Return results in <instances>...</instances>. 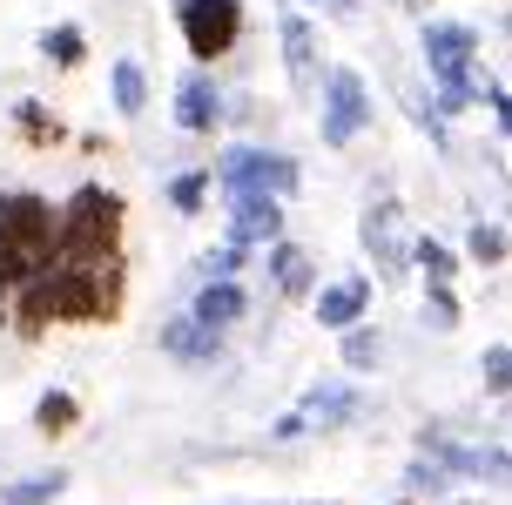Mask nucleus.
<instances>
[{
    "label": "nucleus",
    "instance_id": "obj_29",
    "mask_svg": "<svg viewBox=\"0 0 512 505\" xmlns=\"http://www.w3.org/2000/svg\"><path fill=\"white\" fill-rule=\"evenodd\" d=\"M479 371H486V391H492V398H506V384H512V351H506V344H486Z\"/></svg>",
    "mask_w": 512,
    "mask_h": 505
},
{
    "label": "nucleus",
    "instance_id": "obj_6",
    "mask_svg": "<svg viewBox=\"0 0 512 505\" xmlns=\"http://www.w3.org/2000/svg\"><path fill=\"white\" fill-rule=\"evenodd\" d=\"M243 0H176V27H182V48L196 68H216L243 48Z\"/></svg>",
    "mask_w": 512,
    "mask_h": 505
},
{
    "label": "nucleus",
    "instance_id": "obj_18",
    "mask_svg": "<svg viewBox=\"0 0 512 505\" xmlns=\"http://www.w3.org/2000/svg\"><path fill=\"white\" fill-rule=\"evenodd\" d=\"M14 135H21L27 149H61V142H68V122L54 115L48 101L21 95V101H14Z\"/></svg>",
    "mask_w": 512,
    "mask_h": 505
},
{
    "label": "nucleus",
    "instance_id": "obj_23",
    "mask_svg": "<svg viewBox=\"0 0 512 505\" xmlns=\"http://www.w3.org/2000/svg\"><path fill=\"white\" fill-rule=\"evenodd\" d=\"M344 337V371H378L384 364V330L378 324H351V330H337Z\"/></svg>",
    "mask_w": 512,
    "mask_h": 505
},
{
    "label": "nucleus",
    "instance_id": "obj_20",
    "mask_svg": "<svg viewBox=\"0 0 512 505\" xmlns=\"http://www.w3.org/2000/svg\"><path fill=\"white\" fill-rule=\"evenodd\" d=\"M61 492H68V472H61V465H48V472H27V479L0 485V505H54Z\"/></svg>",
    "mask_w": 512,
    "mask_h": 505
},
{
    "label": "nucleus",
    "instance_id": "obj_34",
    "mask_svg": "<svg viewBox=\"0 0 512 505\" xmlns=\"http://www.w3.org/2000/svg\"><path fill=\"white\" fill-rule=\"evenodd\" d=\"M398 505H418V499H398Z\"/></svg>",
    "mask_w": 512,
    "mask_h": 505
},
{
    "label": "nucleus",
    "instance_id": "obj_15",
    "mask_svg": "<svg viewBox=\"0 0 512 505\" xmlns=\"http://www.w3.org/2000/svg\"><path fill=\"white\" fill-rule=\"evenodd\" d=\"M364 411V398H358V384H310L304 391V404H297V418H304V431H344L351 418Z\"/></svg>",
    "mask_w": 512,
    "mask_h": 505
},
{
    "label": "nucleus",
    "instance_id": "obj_16",
    "mask_svg": "<svg viewBox=\"0 0 512 505\" xmlns=\"http://www.w3.org/2000/svg\"><path fill=\"white\" fill-rule=\"evenodd\" d=\"M263 263H270V290H277L283 303H304L310 290H317V263H310V250H304V243L277 236V243L263 250Z\"/></svg>",
    "mask_w": 512,
    "mask_h": 505
},
{
    "label": "nucleus",
    "instance_id": "obj_3",
    "mask_svg": "<svg viewBox=\"0 0 512 505\" xmlns=\"http://www.w3.org/2000/svg\"><path fill=\"white\" fill-rule=\"evenodd\" d=\"M479 27L472 21H425L418 27V54H425V75H432L438 101H432V115L438 122H452V115H465L472 101H479Z\"/></svg>",
    "mask_w": 512,
    "mask_h": 505
},
{
    "label": "nucleus",
    "instance_id": "obj_32",
    "mask_svg": "<svg viewBox=\"0 0 512 505\" xmlns=\"http://www.w3.org/2000/svg\"><path fill=\"white\" fill-rule=\"evenodd\" d=\"M398 7H405V14H432L438 0H398Z\"/></svg>",
    "mask_w": 512,
    "mask_h": 505
},
{
    "label": "nucleus",
    "instance_id": "obj_17",
    "mask_svg": "<svg viewBox=\"0 0 512 505\" xmlns=\"http://www.w3.org/2000/svg\"><path fill=\"white\" fill-rule=\"evenodd\" d=\"M108 101H115L122 122H142V115H149V68H142L135 54H122V61L108 68Z\"/></svg>",
    "mask_w": 512,
    "mask_h": 505
},
{
    "label": "nucleus",
    "instance_id": "obj_24",
    "mask_svg": "<svg viewBox=\"0 0 512 505\" xmlns=\"http://www.w3.org/2000/svg\"><path fill=\"white\" fill-rule=\"evenodd\" d=\"M162 196H169V209H176V216H203V202H209V169H176V176L162 182Z\"/></svg>",
    "mask_w": 512,
    "mask_h": 505
},
{
    "label": "nucleus",
    "instance_id": "obj_11",
    "mask_svg": "<svg viewBox=\"0 0 512 505\" xmlns=\"http://www.w3.org/2000/svg\"><path fill=\"white\" fill-rule=\"evenodd\" d=\"M223 81L209 75V68H196V75L176 81V128L182 135H216L223 128Z\"/></svg>",
    "mask_w": 512,
    "mask_h": 505
},
{
    "label": "nucleus",
    "instance_id": "obj_14",
    "mask_svg": "<svg viewBox=\"0 0 512 505\" xmlns=\"http://www.w3.org/2000/svg\"><path fill=\"white\" fill-rule=\"evenodd\" d=\"M189 317L230 337V330L243 324V317H250V290H243V277H216V283H196V297H189Z\"/></svg>",
    "mask_w": 512,
    "mask_h": 505
},
{
    "label": "nucleus",
    "instance_id": "obj_7",
    "mask_svg": "<svg viewBox=\"0 0 512 505\" xmlns=\"http://www.w3.org/2000/svg\"><path fill=\"white\" fill-rule=\"evenodd\" d=\"M0 243L27 263V277L48 270L54 263V202L41 189H0Z\"/></svg>",
    "mask_w": 512,
    "mask_h": 505
},
{
    "label": "nucleus",
    "instance_id": "obj_19",
    "mask_svg": "<svg viewBox=\"0 0 512 505\" xmlns=\"http://www.w3.org/2000/svg\"><path fill=\"white\" fill-rule=\"evenodd\" d=\"M41 61H48V68H61V75H75L81 61H88V34H81L75 21H54L48 34H41Z\"/></svg>",
    "mask_w": 512,
    "mask_h": 505
},
{
    "label": "nucleus",
    "instance_id": "obj_27",
    "mask_svg": "<svg viewBox=\"0 0 512 505\" xmlns=\"http://www.w3.org/2000/svg\"><path fill=\"white\" fill-rule=\"evenodd\" d=\"M243 263H250V250H236V243H216V250H203V256H196V283L243 277Z\"/></svg>",
    "mask_w": 512,
    "mask_h": 505
},
{
    "label": "nucleus",
    "instance_id": "obj_26",
    "mask_svg": "<svg viewBox=\"0 0 512 505\" xmlns=\"http://www.w3.org/2000/svg\"><path fill=\"white\" fill-rule=\"evenodd\" d=\"M445 485H459L452 479V472H445V465H438V458H425V452H411V465H405V499H425V492H445Z\"/></svg>",
    "mask_w": 512,
    "mask_h": 505
},
{
    "label": "nucleus",
    "instance_id": "obj_4",
    "mask_svg": "<svg viewBox=\"0 0 512 505\" xmlns=\"http://www.w3.org/2000/svg\"><path fill=\"white\" fill-rule=\"evenodd\" d=\"M209 189L230 202V196H277L290 202L304 189V162L283 149H263V142H230V149L209 162Z\"/></svg>",
    "mask_w": 512,
    "mask_h": 505
},
{
    "label": "nucleus",
    "instance_id": "obj_9",
    "mask_svg": "<svg viewBox=\"0 0 512 505\" xmlns=\"http://www.w3.org/2000/svg\"><path fill=\"white\" fill-rule=\"evenodd\" d=\"M277 48H283V75L297 95H317V75H324V41H317V21L304 7H283L277 14Z\"/></svg>",
    "mask_w": 512,
    "mask_h": 505
},
{
    "label": "nucleus",
    "instance_id": "obj_12",
    "mask_svg": "<svg viewBox=\"0 0 512 505\" xmlns=\"http://www.w3.org/2000/svg\"><path fill=\"white\" fill-rule=\"evenodd\" d=\"M277 236H283V202L277 196H230L223 243H236V250H270Z\"/></svg>",
    "mask_w": 512,
    "mask_h": 505
},
{
    "label": "nucleus",
    "instance_id": "obj_8",
    "mask_svg": "<svg viewBox=\"0 0 512 505\" xmlns=\"http://www.w3.org/2000/svg\"><path fill=\"white\" fill-rule=\"evenodd\" d=\"M358 243H364V256H371L378 283H405V277H411L405 202L391 196V189H371V202H364V216H358Z\"/></svg>",
    "mask_w": 512,
    "mask_h": 505
},
{
    "label": "nucleus",
    "instance_id": "obj_31",
    "mask_svg": "<svg viewBox=\"0 0 512 505\" xmlns=\"http://www.w3.org/2000/svg\"><path fill=\"white\" fill-rule=\"evenodd\" d=\"M479 95H486V108H492V122L506 128V88H499V81H486V88H479Z\"/></svg>",
    "mask_w": 512,
    "mask_h": 505
},
{
    "label": "nucleus",
    "instance_id": "obj_22",
    "mask_svg": "<svg viewBox=\"0 0 512 505\" xmlns=\"http://www.w3.org/2000/svg\"><path fill=\"white\" fill-rule=\"evenodd\" d=\"M75 425H81V398L75 391H41V404H34V431H41V438H68Z\"/></svg>",
    "mask_w": 512,
    "mask_h": 505
},
{
    "label": "nucleus",
    "instance_id": "obj_5",
    "mask_svg": "<svg viewBox=\"0 0 512 505\" xmlns=\"http://www.w3.org/2000/svg\"><path fill=\"white\" fill-rule=\"evenodd\" d=\"M371 122H378V108H371V88H364L358 68H324L317 75V135H324V149H351Z\"/></svg>",
    "mask_w": 512,
    "mask_h": 505
},
{
    "label": "nucleus",
    "instance_id": "obj_25",
    "mask_svg": "<svg viewBox=\"0 0 512 505\" xmlns=\"http://www.w3.org/2000/svg\"><path fill=\"white\" fill-rule=\"evenodd\" d=\"M465 256H472L479 270H506V223H486V216H479V223L465 229Z\"/></svg>",
    "mask_w": 512,
    "mask_h": 505
},
{
    "label": "nucleus",
    "instance_id": "obj_33",
    "mask_svg": "<svg viewBox=\"0 0 512 505\" xmlns=\"http://www.w3.org/2000/svg\"><path fill=\"white\" fill-rule=\"evenodd\" d=\"M459 505H479V499H459Z\"/></svg>",
    "mask_w": 512,
    "mask_h": 505
},
{
    "label": "nucleus",
    "instance_id": "obj_13",
    "mask_svg": "<svg viewBox=\"0 0 512 505\" xmlns=\"http://www.w3.org/2000/svg\"><path fill=\"white\" fill-rule=\"evenodd\" d=\"M223 344H230V337H223V330H209V324H196L189 310L162 324V357H169V364H189V371L223 364Z\"/></svg>",
    "mask_w": 512,
    "mask_h": 505
},
{
    "label": "nucleus",
    "instance_id": "obj_28",
    "mask_svg": "<svg viewBox=\"0 0 512 505\" xmlns=\"http://www.w3.org/2000/svg\"><path fill=\"white\" fill-rule=\"evenodd\" d=\"M425 324L432 330H459V297L445 283H425Z\"/></svg>",
    "mask_w": 512,
    "mask_h": 505
},
{
    "label": "nucleus",
    "instance_id": "obj_30",
    "mask_svg": "<svg viewBox=\"0 0 512 505\" xmlns=\"http://www.w3.org/2000/svg\"><path fill=\"white\" fill-rule=\"evenodd\" d=\"M317 14H331V21H358V0H310Z\"/></svg>",
    "mask_w": 512,
    "mask_h": 505
},
{
    "label": "nucleus",
    "instance_id": "obj_21",
    "mask_svg": "<svg viewBox=\"0 0 512 505\" xmlns=\"http://www.w3.org/2000/svg\"><path fill=\"white\" fill-rule=\"evenodd\" d=\"M411 270H425V283H459V250L438 243V236H411Z\"/></svg>",
    "mask_w": 512,
    "mask_h": 505
},
{
    "label": "nucleus",
    "instance_id": "obj_10",
    "mask_svg": "<svg viewBox=\"0 0 512 505\" xmlns=\"http://www.w3.org/2000/svg\"><path fill=\"white\" fill-rule=\"evenodd\" d=\"M371 297H378V283L364 277V270H351V277H337V283H317L310 290V310H317L324 330H351V324H364Z\"/></svg>",
    "mask_w": 512,
    "mask_h": 505
},
{
    "label": "nucleus",
    "instance_id": "obj_2",
    "mask_svg": "<svg viewBox=\"0 0 512 505\" xmlns=\"http://www.w3.org/2000/svg\"><path fill=\"white\" fill-rule=\"evenodd\" d=\"M122 229H128V202L108 182H81L54 202V263H102L122 256Z\"/></svg>",
    "mask_w": 512,
    "mask_h": 505
},
{
    "label": "nucleus",
    "instance_id": "obj_1",
    "mask_svg": "<svg viewBox=\"0 0 512 505\" xmlns=\"http://www.w3.org/2000/svg\"><path fill=\"white\" fill-rule=\"evenodd\" d=\"M128 310V263L102 256V263H48L27 283L7 290V324L14 337H48L54 324H122Z\"/></svg>",
    "mask_w": 512,
    "mask_h": 505
}]
</instances>
